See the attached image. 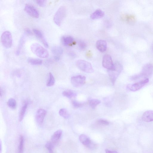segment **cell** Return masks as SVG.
<instances>
[{
    "mask_svg": "<svg viewBox=\"0 0 153 153\" xmlns=\"http://www.w3.org/2000/svg\"><path fill=\"white\" fill-rule=\"evenodd\" d=\"M55 79L51 73H49V80L47 84V86L50 87L54 85L55 83Z\"/></svg>",
    "mask_w": 153,
    "mask_h": 153,
    "instance_id": "obj_29",
    "label": "cell"
},
{
    "mask_svg": "<svg viewBox=\"0 0 153 153\" xmlns=\"http://www.w3.org/2000/svg\"><path fill=\"white\" fill-rule=\"evenodd\" d=\"M102 65L103 67L108 70H111L114 68V64L113 63L111 56L109 55H105L103 59Z\"/></svg>",
    "mask_w": 153,
    "mask_h": 153,
    "instance_id": "obj_10",
    "label": "cell"
},
{
    "mask_svg": "<svg viewBox=\"0 0 153 153\" xmlns=\"http://www.w3.org/2000/svg\"><path fill=\"white\" fill-rule=\"evenodd\" d=\"M25 34L27 35H30L32 34L31 30L28 29H27L25 31Z\"/></svg>",
    "mask_w": 153,
    "mask_h": 153,
    "instance_id": "obj_35",
    "label": "cell"
},
{
    "mask_svg": "<svg viewBox=\"0 0 153 153\" xmlns=\"http://www.w3.org/2000/svg\"><path fill=\"white\" fill-rule=\"evenodd\" d=\"M142 118L143 121L146 122L153 121V111L148 110L145 112L142 116Z\"/></svg>",
    "mask_w": 153,
    "mask_h": 153,
    "instance_id": "obj_16",
    "label": "cell"
},
{
    "mask_svg": "<svg viewBox=\"0 0 153 153\" xmlns=\"http://www.w3.org/2000/svg\"><path fill=\"white\" fill-rule=\"evenodd\" d=\"M24 138L23 136H20L19 142L18 147L17 153H23L24 151Z\"/></svg>",
    "mask_w": 153,
    "mask_h": 153,
    "instance_id": "obj_25",
    "label": "cell"
},
{
    "mask_svg": "<svg viewBox=\"0 0 153 153\" xmlns=\"http://www.w3.org/2000/svg\"><path fill=\"white\" fill-rule=\"evenodd\" d=\"M46 113V111L43 109H39L37 110L35 118L36 121L38 124L41 125L43 124Z\"/></svg>",
    "mask_w": 153,
    "mask_h": 153,
    "instance_id": "obj_13",
    "label": "cell"
},
{
    "mask_svg": "<svg viewBox=\"0 0 153 153\" xmlns=\"http://www.w3.org/2000/svg\"><path fill=\"white\" fill-rule=\"evenodd\" d=\"M72 104L74 108H76L81 107L83 105L82 103L75 101H72Z\"/></svg>",
    "mask_w": 153,
    "mask_h": 153,
    "instance_id": "obj_33",
    "label": "cell"
},
{
    "mask_svg": "<svg viewBox=\"0 0 153 153\" xmlns=\"http://www.w3.org/2000/svg\"><path fill=\"white\" fill-rule=\"evenodd\" d=\"M28 62L30 64L33 65H39L43 63L41 59H39L29 58L28 59Z\"/></svg>",
    "mask_w": 153,
    "mask_h": 153,
    "instance_id": "obj_23",
    "label": "cell"
},
{
    "mask_svg": "<svg viewBox=\"0 0 153 153\" xmlns=\"http://www.w3.org/2000/svg\"><path fill=\"white\" fill-rule=\"evenodd\" d=\"M86 56H87V57L90 58L91 57L92 55V53L90 51H88L87 53V54H86Z\"/></svg>",
    "mask_w": 153,
    "mask_h": 153,
    "instance_id": "obj_37",
    "label": "cell"
},
{
    "mask_svg": "<svg viewBox=\"0 0 153 153\" xmlns=\"http://www.w3.org/2000/svg\"><path fill=\"white\" fill-rule=\"evenodd\" d=\"M63 95L69 98L75 97L77 94L76 93L71 90H67L64 91L63 92Z\"/></svg>",
    "mask_w": 153,
    "mask_h": 153,
    "instance_id": "obj_24",
    "label": "cell"
},
{
    "mask_svg": "<svg viewBox=\"0 0 153 153\" xmlns=\"http://www.w3.org/2000/svg\"><path fill=\"white\" fill-rule=\"evenodd\" d=\"M33 31L37 37L41 41L45 47L48 48L49 44L46 41L43 33L40 31L36 29H33Z\"/></svg>",
    "mask_w": 153,
    "mask_h": 153,
    "instance_id": "obj_14",
    "label": "cell"
},
{
    "mask_svg": "<svg viewBox=\"0 0 153 153\" xmlns=\"http://www.w3.org/2000/svg\"><path fill=\"white\" fill-rule=\"evenodd\" d=\"M106 153H118L117 151H111L108 149H106L105 150Z\"/></svg>",
    "mask_w": 153,
    "mask_h": 153,
    "instance_id": "obj_36",
    "label": "cell"
},
{
    "mask_svg": "<svg viewBox=\"0 0 153 153\" xmlns=\"http://www.w3.org/2000/svg\"><path fill=\"white\" fill-rule=\"evenodd\" d=\"M2 44L6 48H10L12 44L13 39L11 33L9 31L3 32L1 37Z\"/></svg>",
    "mask_w": 153,
    "mask_h": 153,
    "instance_id": "obj_5",
    "label": "cell"
},
{
    "mask_svg": "<svg viewBox=\"0 0 153 153\" xmlns=\"http://www.w3.org/2000/svg\"><path fill=\"white\" fill-rule=\"evenodd\" d=\"M31 49L33 53L39 57L45 58L49 56L48 51L37 43L33 44L31 46Z\"/></svg>",
    "mask_w": 153,
    "mask_h": 153,
    "instance_id": "obj_2",
    "label": "cell"
},
{
    "mask_svg": "<svg viewBox=\"0 0 153 153\" xmlns=\"http://www.w3.org/2000/svg\"><path fill=\"white\" fill-rule=\"evenodd\" d=\"M124 21L131 24H134L136 21V18L134 15H127L123 17Z\"/></svg>",
    "mask_w": 153,
    "mask_h": 153,
    "instance_id": "obj_22",
    "label": "cell"
},
{
    "mask_svg": "<svg viewBox=\"0 0 153 153\" xmlns=\"http://www.w3.org/2000/svg\"><path fill=\"white\" fill-rule=\"evenodd\" d=\"M66 14V10L64 6H61L57 11L53 18V20L58 26L61 25Z\"/></svg>",
    "mask_w": 153,
    "mask_h": 153,
    "instance_id": "obj_4",
    "label": "cell"
},
{
    "mask_svg": "<svg viewBox=\"0 0 153 153\" xmlns=\"http://www.w3.org/2000/svg\"><path fill=\"white\" fill-rule=\"evenodd\" d=\"M62 135V131L58 130L55 132L51 137V141L53 143H56L61 138Z\"/></svg>",
    "mask_w": 153,
    "mask_h": 153,
    "instance_id": "obj_18",
    "label": "cell"
},
{
    "mask_svg": "<svg viewBox=\"0 0 153 153\" xmlns=\"http://www.w3.org/2000/svg\"><path fill=\"white\" fill-rule=\"evenodd\" d=\"M45 147L48 150L49 153H54L53 145L51 143L47 142L45 145Z\"/></svg>",
    "mask_w": 153,
    "mask_h": 153,
    "instance_id": "obj_30",
    "label": "cell"
},
{
    "mask_svg": "<svg viewBox=\"0 0 153 153\" xmlns=\"http://www.w3.org/2000/svg\"><path fill=\"white\" fill-rule=\"evenodd\" d=\"M153 74V65L148 63L144 65L140 73L139 74L131 76L130 78L132 81L148 78Z\"/></svg>",
    "mask_w": 153,
    "mask_h": 153,
    "instance_id": "obj_1",
    "label": "cell"
},
{
    "mask_svg": "<svg viewBox=\"0 0 153 153\" xmlns=\"http://www.w3.org/2000/svg\"><path fill=\"white\" fill-rule=\"evenodd\" d=\"M80 141L86 147L89 149H94L96 147V144L91 141L87 136L82 134L79 137Z\"/></svg>",
    "mask_w": 153,
    "mask_h": 153,
    "instance_id": "obj_9",
    "label": "cell"
},
{
    "mask_svg": "<svg viewBox=\"0 0 153 153\" xmlns=\"http://www.w3.org/2000/svg\"><path fill=\"white\" fill-rule=\"evenodd\" d=\"M51 52L55 61H58L60 59L63 52V49L59 46H54L51 48Z\"/></svg>",
    "mask_w": 153,
    "mask_h": 153,
    "instance_id": "obj_12",
    "label": "cell"
},
{
    "mask_svg": "<svg viewBox=\"0 0 153 153\" xmlns=\"http://www.w3.org/2000/svg\"><path fill=\"white\" fill-rule=\"evenodd\" d=\"M78 44L79 47L81 49H84L86 47V43L83 41H79L78 42Z\"/></svg>",
    "mask_w": 153,
    "mask_h": 153,
    "instance_id": "obj_32",
    "label": "cell"
},
{
    "mask_svg": "<svg viewBox=\"0 0 153 153\" xmlns=\"http://www.w3.org/2000/svg\"><path fill=\"white\" fill-rule=\"evenodd\" d=\"M98 49L102 52H104L107 49V43L103 40H99L98 41L96 44Z\"/></svg>",
    "mask_w": 153,
    "mask_h": 153,
    "instance_id": "obj_17",
    "label": "cell"
},
{
    "mask_svg": "<svg viewBox=\"0 0 153 153\" xmlns=\"http://www.w3.org/2000/svg\"><path fill=\"white\" fill-rule=\"evenodd\" d=\"M149 78H147L133 84H129L127 86V89L132 92H136L141 89L149 82Z\"/></svg>",
    "mask_w": 153,
    "mask_h": 153,
    "instance_id": "obj_7",
    "label": "cell"
},
{
    "mask_svg": "<svg viewBox=\"0 0 153 153\" xmlns=\"http://www.w3.org/2000/svg\"><path fill=\"white\" fill-rule=\"evenodd\" d=\"M46 1L44 0H37L36 1V2L38 5L41 7L44 6L46 4Z\"/></svg>",
    "mask_w": 153,
    "mask_h": 153,
    "instance_id": "obj_34",
    "label": "cell"
},
{
    "mask_svg": "<svg viewBox=\"0 0 153 153\" xmlns=\"http://www.w3.org/2000/svg\"><path fill=\"white\" fill-rule=\"evenodd\" d=\"M123 69L122 65L118 62L114 64V69L111 70H108V73L110 80L113 84H114L116 80Z\"/></svg>",
    "mask_w": 153,
    "mask_h": 153,
    "instance_id": "obj_3",
    "label": "cell"
},
{
    "mask_svg": "<svg viewBox=\"0 0 153 153\" xmlns=\"http://www.w3.org/2000/svg\"><path fill=\"white\" fill-rule=\"evenodd\" d=\"M59 114L60 116L65 119L69 118L70 116L68 111L65 109H62L60 110Z\"/></svg>",
    "mask_w": 153,
    "mask_h": 153,
    "instance_id": "obj_27",
    "label": "cell"
},
{
    "mask_svg": "<svg viewBox=\"0 0 153 153\" xmlns=\"http://www.w3.org/2000/svg\"><path fill=\"white\" fill-rule=\"evenodd\" d=\"M76 64L79 69L85 72L91 73L94 71L91 64L88 62L80 59L77 61Z\"/></svg>",
    "mask_w": 153,
    "mask_h": 153,
    "instance_id": "obj_6",
    "label": "cell"
},
{
    "mask_svg": "<svg viewBox=\"0 0 153 153\" xmlns=\"http://www.w3.org/2000/svg\"><path fill=\"white\" fill-rule=\"evenodd\" d=\"M97 123L98 125L102 126H107L109 124V122L108 121L104 119L99 120L97 122Z\"/></svg>",
    "mask_w": 153,
    "mask_h": 153,
    "instance_id": "obj_31",
    "label": "cell"
},
{
    "mask_svg": "<svg viewBox=\"0 0 153 153\" xmlns=\"http://www.w3.org/2000/svg\"><path fill=\"white\" fill-rule=\"evenodd\" d=\"M152 50H153V47H152Z\"/></svg>",
    "mask_w": 153,
    "mask_h": 153,
    "instance_id": "obj_38",
    "label": "cell"
},
{
    "mask_svg": "<svg viewBox=\"0 0 153 153\" xmlns=\"http://www.w3.org/2000/svg\"><path fill=\"white\" fill-rule=\"evenodd\" d=\"M25 10L31 17L36 18L39 17V13L34 6L29 4H26L25 6Z\"/></svg>",
    "mask_w": 153,
    "mask_h": 153,
    "instance_id": "obj_11",
    "label": "cell"
},
{
    "mask_svg": "<svg viewBox=\"0 0 153 153\" xmlns=\"http://www.w3.org/2000/svg\"><path fill=\"white\" fill-rule=\"evenodd\" d=\"M25 35H23L20 39L15 54L19 55L20 54L25 41Z\"/></svg>",
    "mask_w": 153,
    "mask_h": 153,
    "instance_id": "obj_19",
    "label": "cell"
},
{
    "mask_svg": "<svg viewBox=\"0 0 153 153\" xmlns=\"http://www.w3.org/2000/svg\"><path fill=\"white\" fill-rule=\"evenodd\" d=\"M86 77L81 75L72 77L71 78V82L75 88L81 87L84 85L86 82Z\"/></svg>",
    "mask_w": 153,
    "mask_h": 153,
    "instance_id": "obj_8",
    "label": "cell"
},
{
    "mask_svg": "<svg viewBox=\"0 0 153 153\" xmlns=\"http://www.w3.org/2000/svg\"><path fill=\"white\" fill-rule=\"evenodd\" d=\"M7 105L10 108L12 109H15L17 106V103L15 100L13 98L10 99L8 102Z\"/></svg>",
    "mask_w": 153,
    "mask_h": 153,
    "instance_id": "obj_28",
    "label": "cell"
},
{
    "mask_svg": "<svg viewBox=\"0 0 153 153\" xmlns=\"http://www.w3.org/2000/svg\"><path fill=\"white\" fill-rule=\"evenodd\" d=\"M28 105V102H25L20 111L19 114V122H21L23 120Z\"/></svg>",
    "mask_w": 153,
    "mask_h": 153,
    "instance_id": "obj_20",
    "label": "cell"
},
{
    "mask_svg": "<svg viewBox=\"0 0 153 153\" xmlns=\"http://www.w3.org/2000/svg\"><path fill=\"white\" fill-rule=\"evenodd\" d=\"M61 42L65 46H70L75 43L73 38L70 36H64L61 38Z\"/></svg>",
    "mask_w": 153,
    "mask_h": 153,
    "instance_id": "obj_15",
    "label": "cell"
},
{
    "mask_svg": "<svg viewBox=\"0 0 153 153\" xmlns=\"http://www.w3.org/2000/svg\"><path fill=\"white\" fill-rule=\"evenodd\" d=\"M104 15V12L101 10H97L91 16V18L92 19H96L101 18Z\"/></svg>",
    "mask_w": 153,
    "mask_h": 153,
    "instance_id": "obj_21",
    "label": "cell"
},
{
    "mask_svg": "<svg viewBox=\"0 0 153 153\" xmlns=\"http://www.w3.org/2000/svg\"><path fill=\"white\" fill-rule=\"evenodd\" d=\"M101 102L97 99H93L89 101V104L90 107L93 109H95L96 106L100 104Z\"/></svg>",
    "mask_w": 153,
    "mask_h": 153,
    "instance_id": "obj_26",
    "label": "cell"
}]
</instances>
